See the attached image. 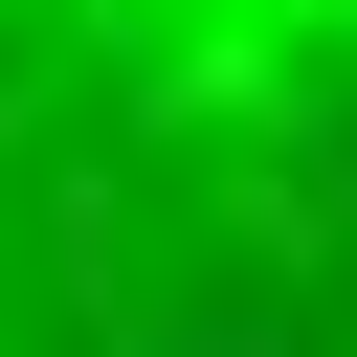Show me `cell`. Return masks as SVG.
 <instances>
[{
	"label": "cell",
	"mask_w": 357,
	"mask_h": 357,
	"mask_svg": "<svg viewBox=\"0 0 357 357\" xmlns=\"http://www.w3.org/2000/svg\"><path fill=\"white\" fill-rule=\"evenodd\" d=\"M0 357H357V0H0Z\"/></svg>",
	"instance_id": "cell-1"
}]
</instances>
